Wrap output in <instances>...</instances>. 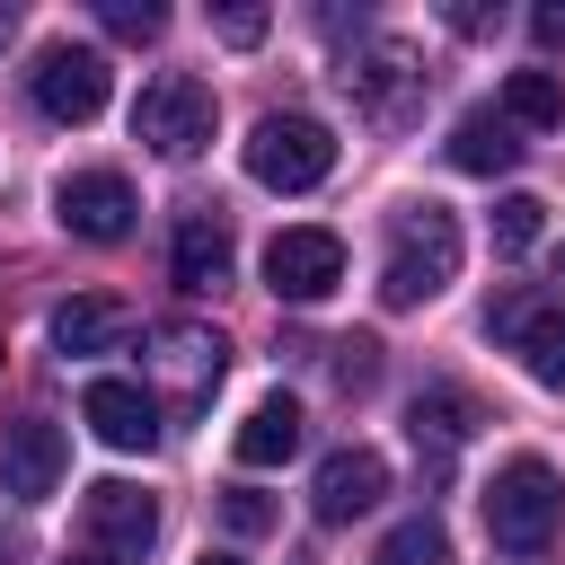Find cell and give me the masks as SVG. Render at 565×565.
<instances>
[{"mask_svg": "<svg viewBox=\"0 0 565 565\" xmlns=\"http://www.w3.org/2000/svg\"><path fill=\"white\" fill-rule=\"evenodd\" d=\"M459 212L450 203H406L388 221V256H380V300L388 309H424L459 282Z\"/></svg>", "mask_w": 565, "mask_h": 565, "instance_id": "1", "label": "cell"}, {"mask_svg": "<svg viewBox=\"0 0 565 565\" xmlns=\"http://www.w3.org/2000/svg\"><path fill=\"white\" fill-rule=\"evenodd\" d=\"M556 530H565V477H556L539 450L503 459L494 486H486V539L512 547V556H547Z\"/></svg>", "mask_w": 565, "mask_h": 565, "instance_id": "2", "label": "cell"}, {"mask_svg": "<svg viewBox=\"0 0 565 565\" xmlns=\"http://www.w3.org/2000/svg\"><path fill=\"white\" fill-rule=\"evenodd\" d=\"M327 168H335V132H327L318 115H256V132H247V177H256L265 194H309V185H327Z\"/></svg>", "mask_w": 565, "mask_h": 565, "instance_id": "3", "label": "cell"}, {"mask_svg": "<svg viewBox=\"0 0 565 565\" xmlns=\"http://www.w3.org/2000/svg\"><path fill=\"white\" fill-rule=\"evenodd\" d=\"M212 88L194 79V71H159V79H141V97H132V141H150L159 159H194L203 141H212Z\"/></svg>", "mask_w": 565, "mask_h": 565, "instance_id": "4", "label": "cell"}, {"mask_svg": "<svg viewBox=\"0 0 565 565\" xmlns=\"http://www.w3.org/2000/svg\"><path fill=\"white\" fill-rule=\"evenodd\" d=\"M221 371H230L221 327H203V318H168V327H150V380L168 388L177 415H194V406L221 388Z\"/></svg>", "mask_w": 565, "mask_h": 565, "instance_id": "5", "label": "cell"}, {"mask_svg": "<svg viewBox=\"0 0 565 565\" xmlns=\"http://www.w3.org/2000/svg\"><path fill=\"white\" fill-rule=\"evenodd\" d=\"M26 88H35V106L53 115V124H88L97 106H106V88H115V71H106V53L97 44H44L35 62H26Z\"/></svg>", "mask_w": 565, "mask_h": 565, "instance_id": "6", "label": "cell"}, {"mask_svg": "<svg viewBox=\"0 0 565 565\" xmlns=\"http://www.w3.org/2000/svg\"><path fill=\"white\" fill-rule=\"evenodd\" d=\"M79 530H88V556L97 565H141V547L159 539V503L132 477H97L88 503H79Z\"/></svg>", "mask_w": 565, "mask_h": 565, "instance_id": "7", "label": "cell"}, {"mask_svg": "<svg viewBox=\"0 0 565 565\" xmlns=\"http://www.w3.org/2000/svg\"><path fill=\"white\" fill-rule=\"evenodd\" d=\"M265 282H274V300H327V291L344 282V238L318 230V221L274 230V247H265Z\"/></svg>", "mask_w": 565, "mask_h": 565, "instance_id": "8", "label": "cell"}, {"mask_svg": "<svg viewBox=\"0 0 565 565\" xmlns=\"http://www.w3.org/2000/svg\"><path fill=\"white\" fill-rule=\"evenodd\" d=\"M53 212H62V230L71 238H97V247H115L124 230H132V177L124 168H71L62 185H53Z\"/></svg>", "mask_w": 565, "mask_h": 565, "instance_id": "9", "label": "cell"}, {"mask_svg": "<svg viewBox=\"0 0 565 565\" xmlns=\"http://www.w3.org/2000/svg\"><path fill=\"white\" fill-rule=\"evenodd\" d=\"M62 468H71V441H62L53 415H18V424L0 433V494L44 503V494L62 486Z\"/></svg>", "mask_w": 565, "mask_h": 565, "instance_id": "10", "label": "cell"}, {"mask_svg": "<svg viewBox=\"0 0 565 565\" xmlns=\"http://www.w3.org/2000/svg\"><path fill=\"white\" fill-rule=\"evenodd\" d=\"M380 494H388V459H380V450H362V441H344V450H327V459H318L309 512H318L327 530H344V521H362Z\"/></svg>", "mask_w": 565, "mask_h": 565, "instance_id": "11", "label": "cell"}, {"mask_svg": "<svg viewBox=\"0 0 565 565\" xmlns=\"http://www.w3.org/2000/svg\"><path fill=\"white\" fill-rule=\"evenodd\" d=\"M79 415H88V433L106 450H150L159 441V397L141 380H88L79 388Z\"/></svg>", "mask_w": 565, "mask_h": 565, "instance_id": "12", "label": "cell"}, {"mask_svg": "<svg viewBox=\"0 0 565 565\" xmlns=\"http://www.w3.org/2000/svg\"><path fill=\"white\" fill-rule=\"evenodd\" d=\"M124 344H132V309L115 291H79V300L53 309V353L88 362V353H124Z\"/></svg>", "mask_w": 565, "mask_h": 565, "instance_id": "13", "label": "cell"}, {"mask_svg": "<svg viewBox=\"0 0 565 565\" xmlns=\"http://www.w3.org/2000/svg\"><path fill=\"white\" fill-rule=\"evenodd\" d=\"M168 274H177V291H212V282H230V221H221V212H177Z\"/></svg>", "mask_w": 565, "mask_h": 565, "instance_id": "14", "label": "cell"}, {"mask_svg": "<svg viewBox=\"0 0 565 565\" xmlns=\"http://www.w3.org/2000/svg\"><path fill=\"white\" fill-rule=\"evenodd\" d=\"M521 159V124L503 115V106H468L459 124H450V168L459 177H503Z\"/></svg>", "mask_w": 565, "mask_h": 565, "instance_id": "15", "label": "cell"}, {"mask_svg": "<svg viewBox=\"0 0 565 565\" xmlns=\"http://www.w3.org/2000/svg\"><path fill=\"white\" fill-rule=\"evenodd\" d=\"M344 88H353L371 115H397V106L424 88V71H415V53H406V44H371V53H353V62H344Z\"/></svg>", "mask_w": 565, "mask_h": 565, "instance_id": "16", "label": "cell"}, {"mask_svg": "<svg viewBox=\"0 0 565 565\" xmlns=\"http://www.w3.org/2000/svg\"><path fill=\"white\" fill-rule=\"evenodd\" d=\"M406 441H415V459L441 477V468L459 459V441H468V397H459V388H424V397L406 406Z\"/></svg>", "mask_w": 565, "mask_h": 565, "instance_id": "17", "label": "cell"}, {"mask_svg": "<svg viewBox=\"0 0 565 565\" xmlns=\"http://www.w3.org/2000/svg\"><path fill=\"white\" fill-rule=\"evenodd\" d=\"M230 450H238V468H282V459L300 450V397H282V388H274V397H256Z\"/></svg>", "mask_w": 565, "mask_h": 565, "instance_id": "18", "label": "cell"}, {"mask_svg": "<svg viewBox=\"0 0 565 565\" xmlns=\"http://www.w3.org/2000/svg\"><path fill=\"white\" fill-rule=\"evenodd\" d=\"M512 344H521V362H530L539 388H565V300H539L530 327H521Z\"/></svg>", "mask_w": 565, "mask_h": 565, "instance_id": "19", "label": "cell"}, {"mask_svg": "<svg viewBox=\"0 0 565 565\" xmlns=\"http://www.w3.org/2000/svg\"><path fill=\"white\" fill-rule=\"evenodd\" d=\"M503 115H512L521 132L565 124V79H556V71H512V79H503Z\"/></svg>", "mask_w": 565, "mask_h": 565, "instance_id": "20", "label": "cell"}, {"mask_svg": "<svg viewBox=\"0 0 565 565\" xmlns=\"http://www.w3.org/2000/svg\"><path fill=\"white\" fill-rule=\"evenodd\" d=\"M371 565H450V539H441V521L424 512V521H397V530L380 539Z\"/></svg>", "mask_w": 565, "mask_h": 565, "instance_id": "21", "label": "cell"}, {"mask_svg": "<svg viewBox=\"0 0 565 565\" xmlns=\"http://www.w3.org/2000/svg\"><path fill=\"white\" fill-rule=\"evenodd\" d=\"M539 230H547V203H539V194H503V203H494V247H503V256L539 247Z\"/></svg>", "mask_w": 565, "mask_h": 565, "instance_id": "22", "label": "cell"}, {"mask_svg": "<svg viewBox=\"0 0 565 565\" xmlns=\"http://www.w3.org/2000/svg\"><path fill=\"white\" fill-rule=\"evenodd\" d=\"M97 18H106V35H124V44H150V35L168 26L159 0H97Z\"/></svg>", "mask_w": 565, "mask_h": 565, "instance_id": "23", "label": "cell"}, {"mask_svg": "<svg viewBox=\"0 0 565 565\" xmlns=\"http://www.w3.org/2000/svg\"><path fill=\"white\" fill-rule=\"evenodd\" d=\"M221 521H230V539H265V530H274V503H265L256 486H230V494H221Z\"/></svg>", "mask_w": 565, "mask_h": 565, "instance_id": "24", "label": "cell"}, {"mask_svg": "<svg viewBox=\"0 0 565 565\" xmlns=\"http://www.w3.org/2000/svg\"><path fill=\"white\" fill-rule=\"evenodd\" d=\"M335 380H344V388H371V380H380V335H344V344H335Z\"/></svg>", "mask_w": 565, "mask_h": 565, "instance_id": "25", "label": "cell"}, {"mask_svg": "<svg viewBox=\"0 0 565 565\" xmlns=\"http://www.w3.org/2000/svg\"><path fill=\"white\" fill-rule=\"evenodd\" d=\"M256 35H265V9H256V0L221 9V44H256Z\"/></svg>", "mask_w": 565, "mask_h": 565, "instance_id": "26", "label": "cell"}, {"mask_svg": "<svg viewBox=\"0 0 565 565\" xmlns=\"http://www.w3.org/2000/svg\"><path fill=\"white\" fill-rule=\"evenodd\" d=\"M530 35H539V53H565V0H539L530 9Z\"/></svg>", "mask_w": 565, "mask_h": 565, "instance_id": "27", "label": "cell"}, {"mask_svg": "<svg viewBox=\"0 0 565 565\" xmlns=\"http://www.w3.org/2000/svg\"><path fill=\"white\" fill-rule=\"evenodd\" d=\"M35 556V539H26V521H0V565H26Z\"/></svg>", "mask_w": 565, "mask_h": 565, "instance_id": "28", "label": "cell"}, {"mask_svg": "<svg viewBox=\"0 0 565 565\" xmlns=\"http://www.w3.org/2000/svg\"><path fill=\"white\" fill-rule=\"evenodd\" d=\"M547 274H556V282H565V247H556V256H547Z\"/></svg>", "mask_w": 565, "mask_h": 565, "instance_id": "29", "label": "cell"}, {"mask_svg": "<svg viewBox=\"0 0 565 565\" xmlns=\"http://www.w3.org/2000/svg\"><path fill=\"white\" fill-rule=\"evenodd\" d=\"M203 565H238V556H203Z\"/></svg>", "mask_w": 565, "mask_h": 565, "instance_id": "30", "label": "cell"}, {"mask_svg": "<svg viewBox=\"0 0 565 565\" xmlns=\"http://www.w3.org/2000/svg\"><path fill=\"white\" fill-rule=\"evenodd\" d=\"M0 353H9V344H0Z\"/></svg>", "mask_w": 565, "mask_h": 565, "instance_id": "31", "label": "cell"}, {"mask_svg": "<svg viewBox=\"0 0 565 565\" xmlns=\"http://www.w3.org/2000/svg\"><path fill=\"white\" fill-rule=\"evenodd\" d=\"M88 565H97V556H88Z\"/></svg>", "mask_w": 565, "mask_h": 565, "instance_id": "32", "label": "cell"}]
</instances>
